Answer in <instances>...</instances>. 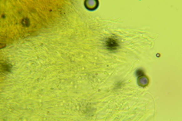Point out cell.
Wrapping results in <instances>:
<instances>
[{
  "label": "cell",
  "mask_w": 182,
  "mask_h": 121,
  "mask_svg": "<svg viewBox=\"0 0 182 121\" xmlns=\"http://www.w3.org/2000/svg\"><path fill=\"white\" fill-rule=\"evenodd\" d=\"M119 46V42L114 39H108L106 41V47L109 50H115Z\"/></svg>",
  "instance_id": "obj_1"
}]
</instances>
